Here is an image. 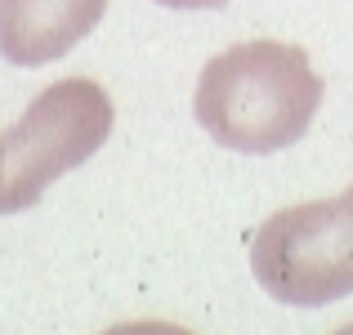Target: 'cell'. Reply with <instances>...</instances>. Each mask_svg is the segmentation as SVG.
<instances>
[{
    "instance_id": "cell-5",
    "label": "cell",
    "mask_w": 353,
    "mask_h": 335,
    "mask_svg": "<svg viewBox=\"0 0 353 335\" xmlns=\"http://www.w3.org/2000/svg\"><path fill=\"white\" fill-rule=\"evenodd\" d=\"M165 9H183V14H197V9H224L228 0H157Z\"/></svg>"
},
{
    "instance_id": "cell-4",
    "label": "cell",
    "mask_w": 353,
    "mask_h": 335,
    "mask_svg": "<svg viewBox=\"0 0 353 335\" xmlns=\"http://www.w3.org/2000/svg\"><path fill=\"white\" fill-rule=\"evenodd\" d=\"M108 14V0H0V54L14 68H41L77 50Z\"/></svg>"
},
{
    "instance_id": "cell-3",
    "label": "cell",
    "mask_w": 353,
    "mask_h": 335,
    "mask_svg": "<svg viewBox=\"0 0 353 335\" xmlns=\"http://www.w3.org/2000/svg\"><path fill=\"white\" fill-rule=\"evenodd\" d=\"M255 282L277 304L322 309L353 295V183L340 197L268 215L250 237Z\"/></svg>"
},
{
    "instance_id": "cell-2",
    "label": "cell",
    "mask_w": 353,
    "mask_h": 335,
    "mask_svg": "<svg viewBox=\"0 0 353 335\" xmlns=\"http://www.w3.org/2000/svg\"><path fill=\"white\" fill-rule=\"evenodd\" d=\"M112 134V99L85 77L45 85L0 143V215L32 210L54 179L85 165Z\"/></svg>"
},
{
    "instance_id": "cell-1",
    "label": "cell",
    "mask_w": 353,
    "mask_h": 335,
    "mask_svg": "<svg viewBox=\"0 0 353 335\" xmlns=\"http://www.w3.org/2000/svg\"><path fill=\"white\" fill-rule=\"evenodd\" d=\"M322 103V81L300 45L246 41L201 68L192 116L219 148L268 156L304 139Z\"/></svg>"
}]
</instances>
